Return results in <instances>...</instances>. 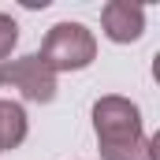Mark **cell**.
Here are the masks:
<instances>
[{
	"mask_svg": "<svg viewBox=\"0 0 160 160\" xmlns=\"http://www.w3.org/2000/svg\"><path fill=\"white\" fill-rule=\"evenodd\" d=\"M93 134L101 145V160H153V138L142 127V108L108 93L93 104Z\"/></svg>",
	"mask_w": 160,
	"mask_h": 160,
	"instance_id": "cell-1",
	"label": "cell"
},
{
	"mask_svg": "<svg viewBox=\"0 0 160 160\" xmlns=\"http://www.w3.org/2000/svg\"><path fill=\"white\" fill-rule=\"evenodd\" d=\"M41 60L48 63L52 75H67V71H86L97 60V38L86 22H56L45 41H41Z\"/></svg>",
	"mask_w": 160,
	"mask_h": 160,
	"instance_id": "cell-2",
	"label": "cell"
},
{
	"mask_svg": "<svg viewBox=\"0 0 160 160\" xmlns=\"http://www.w3.org/2000/svg\"><path fill=\"white\" fill-rule=\"evenodd\" d=\"M0 78H4V86L19 89L22 101H34V104L56 101V89H60V86H56V75L48 71V63L41 60L38 52L19 56V60H11L8 67H0Z\"/></svg>",
	"mask_w": 160,
	"mask_h": 160,
	"instance_id": "cell-3",
	"label": "cell"
},
{
	"mask_svg": "<svg viewBox=\"0 0 160 160\" xmlns=\"http://www.w3.org/2000/svg\"><path fill=\"white\" fill-rule=\"evenodd\" d=\"M101 30L116 45H130L145 34V8L130 0H108L101 8Z\"/></svg>",
	"mask_w": 160,
	"mask_h": 160,
	"instance_id": "cell-4",
	"label": "cell"
},
{
	"mask_svg": "<svg viewBox=\"0 0 160 160\" xmlns=\"http://www.w3.org/2000/svg\"><path fill=\"white\" fill-rule=\"evenodd\" d=\"M30 134V119L26 108L19 101H0V153H11L26 142Z\"/></svg>",
	"mask_w": 160,
	"mask_h": 160,
	"instance_id": "cell-5",
	"label": "cell"
},
{
	"mask_svg": "<svg viewBox=\"0 0 160 160\" xmlns=\"http://www.w3.org/2000/svg\"><path fill=\"white\" fill-rule=\"evenodd\" d=\"M15 45H19V22H15L8 11H0V63L11 60Z\"/></svg>",
	"mask_w": 160,
	"mask_h": 160,
	"instance_id": "cell-6",
	"label": "cell"
},
{
	"mask_svg": "<svg viewBox=\"0 0 160 160\" xmlns=\"http://www.w3.org/2000/svg\"><path fill=\"white\" fill-rule=\"evenodd\" d=\"M0 86H4V78H0Z\"/></svg>",
	"mask_w": 160,
	"mask_h": 160,
	"instance_id": "cell-7",
	"label": "cell"
}]
</instances>
